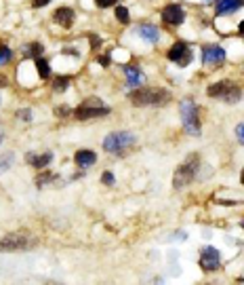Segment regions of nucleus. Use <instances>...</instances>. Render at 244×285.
Here are the masks:
<instances>
[{
    "mask_svg": "<svg viewBox=\"0 0 244 285\" xmlns=\"http://www.w3.org/2000/svg\"><path fill=\"white\" fill-rule=\"evenodd\" d=\"M209 93L211 97H221L223 102H228V104H236L240 97H242V89L238 85H234L230 81H223V83H215L209 87Z\"/></svg>",
    "mask_w": 244,
    "mask_h": 285,
    "instance_id": "7",
    "label": "nucleus"
},
{
    "mask_svg": "<svg viewBox=\"0 0 244 285\" xmlns=\"http://www.w3.org/2000/svg\"><path fill=\"white\" fill-rule=\"evenodd\" d=\"M74 161H76L78 167H88V165H95L97 154L93 152V150H78L76 156H74Z\"/></svg>",
    "mask_w": 244,
    "mask_h": 285,
    "instance_id": "16",
    "label": "nucleus"
},
{
    "mask_svg": "<svg viewBox=\"0 0 244 285\" xmlns=\"http://www.w3.org/2000/svg\"><path fill=\"white\" fill-rule=\"evenodd\" d=\"M133 106H162L170 100V93L166 89H154V87H139L137 91L129 95Z\"/></svg>",
    "mask_w": 244,
    "mask_h": 285,
    "instance_id": "1",
    "label": "nucleus"
},
{
    "mask_svg": "<svg viewBox=\"0 0 244 285\" xmlns=\"http://www.w3.org/2000/svg\"><path fill=\"white\" fill-rule=\"evenodd\" d=\"M242 186H244V169H242Z\"/></svg>",
    "mask_w": 244,
    "mask_h": 285,
    "instance_id": "33",
    "label": "nucleus"
},
{
    "mask_svg": "<svg viewBox=\"0 0 244 285\" xmlns=\"http://www.w3.org/2000/svg\"><path fill=\"white\" fill-rule=\"evenodd\" d=\"M105 114H110V108H107V106L99 100V97H88V100H84L74 110V117L78 121H88V119L105 117Z\"/></svg>",
    "mask_w": 244,
    "mask_h": 285,
    "instance_id": "2",
    "label": "nucleus"
},
{
    "mask_svg": "<svg viewBox=\"0 0 244 285\" xmlns=\"http://www.w3.org/2000/svg\"><path fill=\"white\" fill-rule=\"evenodd\" d=\"M36 70H38L40 78H49V76H51L49 61H47V59H42V57H36Z\"/></svg>",
    "mask_w": 244,
    "mask_h": 285,
    "instance_id": "18",
    "label": "nucleus"
},
{
    "mask_svg": "<svg viewBox=\"0 0 244 285\" xmlns=\"http://www.w3.org/2000/svg\"><path fill=\"white\" fill-rule=\"evenodd\" d=\"M135 144V136L129 131H118V133H110L105 140H103V150L105 152H112V154H120L124 152L126 148H131Z\"/></svg>",
    "mask_w": 244,
    "mask_h": 285,
    "instance_id": "5",
    "label": "nucleus"
},
{
    "mask_svg": "<svg viewBox=\"0 0 244 285\" xmlns=\"http://www.w3.org/2000/svg\"><path fill=\"white\" fill-rule=\"evenodd\" d=\"M99 64H101L103 68H107L112 64V57H110V53H105V55H99Z\"/></svg>",
    "mask_w": 244,
    "mask_h": 285,
    "instance_id": "28",
    "label": "nucleus"
},
{
    "mask_svg": "<svg viewBox=\"0 0 244 285\" xmlns=\"http://www.w3.org/2000/svg\"><path fill=\"white\" fill-rule=\"evenodd\" d=\"M198 167H200V158H198V154H192L185 163L179 165V169L175 171V177H173V186H175V188H183V186H187L189 182H192L194 177H196Z\"/></svg>",
    "mask_w": 244,
    "mask_h": 285,
    "instance_id": "4",
    "label": "nucleus"
},
{
    "mask_svg": "<svg viewBox=\"0 0 244 285\" xmlns=\"http://www.w3.org/2000/svg\"><path fill=\"white\" fill-rule=\"evenodd\" d=\"M162 19L168 25H179L185 19V11L179 4H168V6H164V11H162Z\"/></svg>",
    "mask_w": 244,
    "mask_h": 285,
    "instance_id": "11",
    "label": "nucleus"
},
{
    "mask_svg": "<svg viewBox=\"0 0 244 285\" xmlns=\"http://www.w3.org/2000/svg\"><path fill=\"white\" fill-rule=\"evenodd\" d=\"M13 59V51L6 47V44H2L0 47V66H4V64H8V61Z\"/></svg>",
    "mask_w": 244,
    "mask_h": 285,
    "instance_id": "22",
    "label": "nucleus"
},
{
    "mask_svg": "<svg viewBox=\"0 0 244 285\" xmlns=\"http://www.w3.org/2000/svg\"><path fill=\"white\" fill-rule=\"evenodd\" d=\"M101 182L107 184V186H114V175H112L110 171H103V173H101Z\"/></svg>",
    "mask_w": 244,
    "mask_h": 285,
    "instance_id": "26",
    "label": "nucleus"
},
{
    "mask_svg": "<svg viewBox=\"0 0 244 285\" xmlns=\"http://www.w3.org/2000/svg\"><path fill=\"white\" fill-rule=\"evenodd\" d=\"M53 161V154L51 152H44V154H28V163L36 169H44L49 163Z\"/></svg>",
    "mask_w": 244,
    "mask_h": 285,
    "instance_id": "17",
    "label": "nucleus"
},
{
    "mask_svg": "<svg viewBox=\"0 0 244 285\" xmlns=\"http://www.w3.org/2000/svg\"><path fill=\"white\" fill-rule=\"evenodd\" d=\"M179 112H181V121L183 127L189 136H200V121H198V106L194 104V100H183L179 106Z\"/></svg>",
    "mask_w": 244,
    "mask_h": 285,
    "instance_id": "3",
    "label": "nucleus"
},
{
    "mask_svg": "<svg viewBox=\"0 0 244 285\" xmlns=\"http://www.w3.org/2000/svg\"><path fill=\"white\" fill-rule=\"evenodd\" d=\"M137 34L143 38V40H148L152 44H156L160 40V30L156 28V25H152V23H141L137 25Z\"/></svg>",
    "mask_w": 244,
    "mask_h": 285,
    "instance_id": "13",
    "label": "nucleus"
},
{
    "mask_svg": "<svg viewBox=\"0 0 244 285\" xmlns=\"http://www.w3.org/2000/svg\"><path fill=\"white\" fill-rule=\"evenodd\" d=\"M63 53H68V55L72 53V55H76V57H78V51H76V49H63Z\"/></svg>",
    "mask_w": 244,
    "mask_h": 285,
    "instance_id": "31",
    "label": "nucleus"
},
{
    "mask_svg": "<svg viewBox=\"0 0 244 285\" xmlns=\"http://www.w3.org/2000/svg\"><path fill=\"white\" fill-rule=\"evenodd\" d=\"M116 19H118L120 23H129L131 21L129 8H126V6H116Z\"/></svg>",
    "mask_w": 244,
    "mask_h": 285,
    "instance_id": "23",
    "label": "nucleus"
},
{
    "mask_svg": "<svg viewBox=\"0 0 244 285\" xmlns=\"http://www.w3.org/2000/svg\"><path fill=\"white\" fill-rule=\"evenodd\" d=\"M51 2V0H34V6L36 8H40V6H47Z\"/></svg>",
    "mask_w": 244,
    "mask_h": 285,
    "instance_id": "30",
    "label": "nucleus"
},
{
    "mask_svg": "<svg viewBox=\"0 0 244 285\" xmlns=\"http://www.w3.org/2000/svg\"><path fill=\"white\" fill-rule=\"evenodd\" d=\"M70 81H72L70 76H57V78H55V85H53V89H55L57 93L66 91V89H68V85H70Z\"/></svg>",
    "mask_w": 244,
    "mask_h": 285,
    "instance_id": "20",
    "label": "nucleus"
},
{
    "mask_svg": "<svg viewBox=\"0 0 244 285\" xmlns=\"http://www.w3.org/2000/svg\"><path fill=\"white\" fill-rule=\"evenodd\" d=\"M53 19H55V23H59L61 28H72V23L76 19V13H74V8H70V6H61L55 11Z\"/></svg>",
    "mask_w": 244,
    "mask_h": 285,
    "instance_id": "12",
    "label": "nucleus"
},
{
    "mask_svg": "<svg viewBox=\"0 0 244 285\" xmlns=\"http://www.w3.org/2000/svg\"><path fill=\"white\" fill-rule=\"evenodd\" d=\"M17 117H19L21 121H25V123H30V121H32V110L23 108V110H19V112H17Z\"/></svg>",
    "mask_w": 244,
    "mask_h": 285,
    "instance_id": "25",
    "label": "nucleus"
},
{
    "mask_svg": "<svg viewBox=\"0 0 244 285\" xmlns=\"http://www.w3.org/2000/svg\"><path fill=\"white\" fill-rule=\"evenodd\" d=\"M11 163H13V154H11V152L6 154V158H4V156L0 158V173H2V171H6V169L11 167Z\"/></svg>",
    "mask_w": 244,
    "mask_h": 285,
    "instance_id": "24",
    "label": "nucleus"
},
{
    "mask_svg": "<svg viewBox=\"0 0 244 285\" xmlns=\"http://www.w3.org/2000/svg\"><path fill=\"white\" fill-rule=\"evenodd\" d=\"M118 0H95V4L99 6V8H107V6H112V4H116Z\"/></svg>",
    "mask_w": 244,
    "mask_h": 285,
    "instance_id": "27",
    "label": "nucleus"
},
{
    "mask_svg": "<svg viewBox=\"0 0 244 285\" xmlns=\"http://www.w3.org/2000/svg\"><path fill=\"white\" fill-rule=\"evenodd\" d=\"M200 266L206 273H215L221 266V254L217 247H204L200 252Z\"/></svg>",
    "mask_w": 244,
    "mask_h": 285,
    "instance_id": "9",
    "label": "nucleus"
},
{
    "mask_svg": "<svg viewBox=\"0 0 244 285\" xmlns=\"http://www.w3.org/2000/svg\"><path fill=\"white\" fill-rule=\"evenodd\" d=\"M236 138H238L240 144H244V123H240L236 127Z\"/></svg>",
    "mask_w": 244,
    "mask_h": 285,
    "instance_id": "29",
    "label": "nucleus"
},
{
    "mask_svg": "<svg viewBox=\"0 0 244 285\" xmlns=\"http://www.w3.org/2000/svg\"><path fill=\"white\" fill-rule=\"evenodd\" d=\"M36 245V239L28 233H11L0 239V252H19Z\"/></svg>",
    "mask_w": 244,
    "mask_h": 285,
    "instance_id": "6",
    "label": "nucleus"
},
{
    "mask_svg": "<svg viewBox=\"0 0 244 285\" xmlns=\"http://www.w3.org/2000/svg\"><path fill=\"white\" fill-rule=\"evenodd\" d=\"M53 180H57V175H55V173H51V171H42L38 177H36V186H44L47 182H53Z\"/></svg>",
    "mask_w": 244,
    "mask_h": 285,
    "instance_id": "21",
    "label": "nucleus"
},
{
    "mask_svg": "<svg viewBox=\"0 0 244 285\" xmlns=\"http://www.w3.org/2000/svg\"><path fill=\"white\" fill-rule=\"evenodd\" d=\"M238 32H240V34H242V36H244V21H242V23L238 25Z\"/></svg>",
    "mask_w": 244,
    "mask_h": 285,
    "instance_id": "32",
    "label": "nucleus"
},
{
    "mask_svg": "<svg viewBox=\"0 0 244 285\" xmlns=\"http://www.w3.org/2000/svg\"><path fill=\"white\" fill-rule=\"evenodd\" d=\"M124 74H126V83H129V87L137 89L139 85L146 83V76H143V72H141L137 66H126L124 68Z\"/></svg>",
    "mask_w": 244,
    "mask_h": 285,
    "instance_id": "14",
    "label": "nucleus"
},
{
    "mask_svg": "<svg viewBox=\"0 0 244 285\" xmlns=\"http://www.w3.org/2000/svg\"><path fill=\"white\" fill-rule=\"evenodd\" d=\"M42 51H44V47H42L40 42H32V44H28V49H25V55L36 59V57L42 55Z\"/></svg>",
    "mask_w": 244,
    "mask_h": 285,
    "instance_id": "19",
    "label": "nucleus"
},
{
    "mask_svg": "<svg viewBox=\"0 0 244 285\" xmlns=\"http://www.w3.org/2000/svg\"><path fill=\"white\" fill-rule=\"evenodd\" d=\"M202 59H204V64H209V66L221 64L225 59V49L219 47V44H206L202 49Z\"/></svg>",
    "mask_w": 244,
    "mask_h": 285,
    "instance_id": "10",
    "label": "nucleus"
},
{
    "mask_svg": "<svg viewBox=\"0 0 244 285\" xmlns=\"http://www.w3.org/2000/svg\"><path fill=\"white\" fill-rule=\"evenodd\" d=\"M0 144H2V133H0Z\"/></svg>",
    "mask_w": 244,
    "mask_h": 285,
    "instance_id": "34",
    "label": "nucleus"
},
{
    "mask_svg": "<svg viewBox=\"0 0 244 285\" xmlns=\"http://www.w3.org/2000/svg\"><path fill=\"white\" fill-rule=\"evenodd\" d=\"M204 2H209V0H204Z\"/></svg>",
    "mask_w": 244,
    "mask_h": 285,
    "instance_id": "35",
    "label": "nucleus"
},
{
    "mask_svg": "<svg viewBox=\"0 0 244 285\" xmlns=\"http://www.w3.org/2000/svg\"><path fill=\"white\" fill-rule=\"evenodd\" d=\"M166 57H168L170 61H175L177 66L185 68V66H189V64H192V59H194V53H192V49H189V44H185L183 40H179V42H175L173 47L168 49Z\"/></svg>",
    "mask_w": 244,
    "mask_h": 285,
    "instance_id": "8",
    "label": "nucleus"
},
{
    "mask_svg": "<svg viewBox=\"0 0 244 285\" xmlns=\"http://www.w3.org/2000/svg\"><path fill=\"white\" fill-rule=\"evenodd\" d=\"M240 6H244V0H217L215 11L217 15H225V13H234Z\"/></svg>",
    "mask_w": 244,
    "mask_h": 285,
    "instance_id": "15",
    "label": "nucleus"
}]
</instances>
